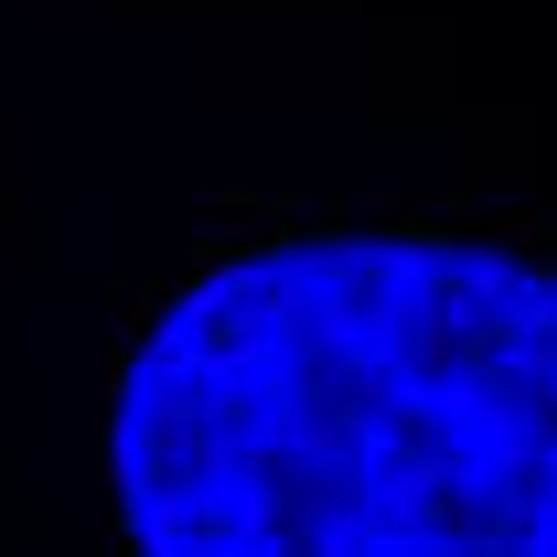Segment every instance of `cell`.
<instances>
[{
    "mask_svg": "<svg viewBox=\"0 0 557 557\" xmlns=\"http://www.w3.org/2000/svg\"><path fill=\"white\" fill-rule=\"evenodd\" d=\"M129 557H557V258L278 236L119 375Z\"/></svg>",
    "mask_w": 557,
    "mask_h": 557,
    "instance_id": "cell-1",
    "label": "cell"
}]
</instances>
